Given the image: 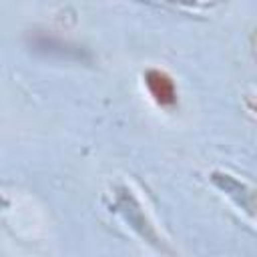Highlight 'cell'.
<instances>
[{"label": "cell", "mask_w": 257, "mask_h": 257, "mask_svg": "<svg viewBox=\"0 0 257 257\" xmlns=\"http://www.w3.org/2000/svg\"><path fill=\"white\" fill-rule=\"evenodd\" d=\"M145 84H147L151 96L155 98V102H159L161 106H171L177 102V88L167 72L157 70V68L147 70Z\"/></svg>", "instance_id": "6da1fadb"}]
</instances>
